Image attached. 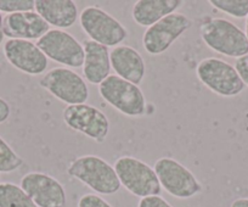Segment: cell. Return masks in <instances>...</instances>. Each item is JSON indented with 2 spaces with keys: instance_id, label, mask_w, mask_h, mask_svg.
Masks as SVG:
<instances>
[{
  "instance_id": "1",
  "label": "cell",
  "mask_w": 248,
  "mask_h": 207,
  "mask_svg": "<svg viewBox=\"0 0 248 207\" xmlns=\"http://www.w3.org/2000/svg\"><path fill=\"white\" fill-rule=\"evenodd\" d=\"M67 175L100 195H113L122 187L113 166L96 155H83L71 161Z\"/></svg>"
},
{
  "instance_id": "2",
  "label": "cell",
  "mask_w": 248,
  "mask_h": 207,
  "mask_svg": "<svg viewBox=\"0 0 248 207\" xmlns=\"http://www.w3.org/2000/svg\"><path fill=\"white\" fill-rule=\"evenodd\" d=\"M200 35L209 49L220 55L238 59L248 54L245 32L226 18H206L200 27Z\"/></svg>"
},
{
  "instance_id": "3",
  "label": "cell",
  "mask_w": 248,
  "mask_h": 207,
  "mask_svg": "<svg viewBox=\"0 0 248 207\" xmlns=\"http://www.w3.org/2000/svg\"><path fill=\"white\" fill-rule=\"evenodd\" d=\"M121 185L134 196H157L162 192V187L156 172L150 165L133 156H121L114 162Z\"/></svg>"
},
{
  "instance_id": "4",
  "label": "cell",
  "mask_w": 248,
  "mask_h": 207,
  "mask_svg": "<svg viewBox=\"0 0 248 207\" xmlns=\"http://www.w3.org/2000/svg\"><path fill=\"white\" fill-rule=\"evenodd\" d=\"M100 96L117 111L128 117H141L146 113V97L139 85L111 75L99 85Z\"/></svg>"
},
{
  "instance_id": "5",
  "label": "cell",
  "mask_w": 248,
  "mask_h": 207,
  "mask_svg": "<svg viewBox=\"0 0 248 207\" xmlns=\"http://www.w3.org/2000/svg\"><path fill=\"white\" fill-rule=\"evenodd\" d=\"M79 23L90 40L106 48H116L127 39L128 30L100 6L90 5L82 10Z\"/></svg>"
},
{
  "instance_id": "6",
  "label": "cell",
  "mask_w": 248,
  "mask_h": 207,
  "mask_svg": "<svg viewBox=\"0 0 248 207\" xmlns=\"http://www.w3.org/2000/svg\"><path fill=\"white\" fill-rule=\"evenodd\" d=\"M196 75L204 87L219 96H237L246 88L235 67L218 58H206L200 61Z\"/></svg>"
},
{
  "instance_id": "7",
  "label": "cell",
  "mask_w": 248,
  "mask_h": 207,
  "mask_svg": "<svg viewBox=\"0 0 248 207\" xmlns=\"http://www.w3.org/2000/svg\"><path fill=\"white\" fill-rule=\"evenodd\" d=\"M39 85L60 101L70 105L87 104L90 96L84 78L67 67H55L42 76Z\"/></svg>"
},
{
  "instance_id": "8",
  "label": "cell",
  "mask_w": 248,
  "mask_h": 207,
  "mask_svg": "<svg viewBox=\"0 0 248 207\" xmlns=\"http://www.w3.org/2000/svg\"><path fill=\"white\" fill-rule=\"evenodd\" d=\"M154 170L162 189L176 199H191L203 190L194 173L174 159H158L155 162Z\"/></svg>"
},
{
  "instance_id": "9",
  "label": "cell",
  "mask_w": 248,
  "mask_h": 207,
  "mask_svg": "<svg viewBox=\"0 0 248 207\" xmlns=\"http://www.w3.org/2000/svg\"><path fill=\"white\" fill-rule=\"evenodd\" d=\"M37 47L44 55L55 63L67 68L83 67L84 64V47L71 33L62 30H50L40 39Z\"/></svg>"
},
{
  "instance_id": "10",
  "label": "cell",
  "mask_w": 248,
  "mask_h": 207,
  "mask_svg": "<svg viewBox=\"0 0 248 207\" xmlns=\"http://www.w3.org/2000/svg\"><path fill=\"white\" fill-rule=\"evenodd\" d=\"M192 26L189 16L174 13L147 28L142 35V45L150 55H161Z\"/></svg>"
},
{
  "instance_id": "11",
  "label": "cell",
  "mask_w": 248,
  "mask_h": 207,
  "mask_svg": "<svg viewBox=\"0 0 248 207\" xmlns=\"http://www.w3.org/2000/svg\"><path fill=\"white\" fill-rule=\"evenodd\" d=\"M62 120L72 130L84 134L95 143H104L109 133V121L100 109L89 104L66 106Z\"/></svg>"
},
{
  "instance_id": "12",
  "label": "cell",
  "mask_w": 248,
  "mask_h": 207,
  "mask_svg": "<svg viewBox=\"0 0 248 207\" xmlns=\"http://www.w3.org/2000/svg\"><path fill=\"white\" fill-rule=\"evenodd\" d=\"M20 187L37 207H65L67 202L63 185L47 173H27L21 178Z\"/></svg>"
},
{
  "instance_id": "13",
  "label": "cell",
  "mask_w": 248,
  "mask_h": 207,
  "mask_svg": "<svg viewBox=\"0 0 248 207\" xmlns=\"http://www.w3.org/2000/svg\"><path fill=\"white\" fill-rule=\"evenodd\" d=\"M3 50L9 64L26 75H44L49 65V59L31 40L8 39Z\"/></svg>"
},
{
  "instance_id": "14",
  "label": "cell",
  "mask_w": 248,
  "mask_h": 207,
  "mask_svg": "<svg viewBox=\"0 0 248 207\" xmlns=\"http://www.w3.org/2000/svg\"><path fill=\"white\" fill-rule=\"evenodd\" d=\"M50 26L35 11L10 14L4 17L3 33L9 39H40Z\"/></svg>"
},
{
  "instance_id": "15",
  "label": "cell",
  "mask_w": 248,
  "mask_h": 207,
  "mask_svg": "<svg viewBox=\"0 0 248 207\" xmlns=\"http://www.w3.org/2000/svg\"><path fill=\"white\" fill-rule=\"evenodd\" d=\"M111 67L116 76L127 82L139 85L146 73L145 60L140 53L129 45H118L109 51Z\"/></svg>"
},
{
  "instance_id": "16",
  "label": "cell",
  "mask_w": 248,
  "mask_h": 207,
  "mask_svg": "<svg viewBox=\"0 0 248 207\" xmlns=\"http://www.w3.org/2000/svg\"><path fill=\"white\" fill-rule=\"evenodd\" d=\"M34 10L47 25L62 31L72 27L79 17L72 0H35Z\"/></svg>"
},
{
  "instance_id": "17",
  "label": "cell",
  "mask_w": 248,
  "mask_h": 207,
  "mask_svg": "<svg viewBox=\"0 0 248 207\" xmlns=\"http://www.w3.org/2000/svg\"><path fill=\"white\" fill-rule=\"evenodd\" d=\"M84 47V64L83 75L90 84L100 85L106 78L111 76V60L108 48L87 39L83 43Z\"/></svg>"
},
{
  "instance_id": "18",
  "label": "cell",
  "mask_w": 248,
  "mask_h": 207,
  "mask_svg": "<svg viewBox=\"0 0 248 207\" xmlns=\"http://www.w3.org/2000/svg\"><path fill=\"white\" fill-rule=\"evenodd\" d=\"M181 0H138L133 6V20L141 27H151L183 6Z\"/></svg>"
},
{
  "instance_id": "19",
  "label": "cell",
  "mask_w": 248,
  "mask_h": 207,
  "mask_svg": "<svg viewBox=\"0 0 248 207\" xmlns=\"http://www.w3.org/2000/svg\"><path fill=\"white\" fill-rule=\"evenodd\" d=\"M0 207H37L25 190L14 183H0Z\"/></svg>"
},
{
  "instance_id": "20",
  "label": "cell",
  "mask_w": 248,
  "mask_h": 207,
  "mask_svg": "<svg viewBox=\"0 0 248 207\" xmlns=\"http://www.w3.org/2000/svg\"><path fill=\"white\" fill-rule=\"evenodd\" d=\"M22 166V158L0 137V173H13Z\"/></svg>"
},
{
  "instance_id": "21",
  "label": "cell",
  "mask_w": 248,
  "mask_h": 207,
  "mask_svg": "<svg viewBox=\"0 0 248 207\" xmlns=\"http://www.w3.org/2000/svg\"><path fill=\"white\" fill-rule=\"evenodd\" d=\"M209 4L235 18H245L248 15V0H211Z\"/></svg>"
},
{
  "instance_id": "22",
  "label": "cell",
  "mask_w": 248,
  "mask_h": 207,
  "mask_svg": "<svg viewBox=\"0 0 248 207\" xmlns=\"http://www.w3.org/2000/svg\"><path fill=\"white\" fill-rule=\"evenodd\" d=\"M34 0H0V13L17 14L34 11Z\"/></svg>"
},
{
  "instance_id": "23",
  "label": "cell",
  "mask_w": 248,
  "mask_h": 207,
  "mask_svg": "<svg viewBox=\"0 0 248 207\" xmlns=\"http://www.w3.org/2000/svg\"><path fill=\"white\" fill-rule=\"evenodd\" d=\"M78 207H113L97 194H85L78 200Z\"/></svg>"
},
{
  "instance_id": "24",
  "label": "cell",
  "mask_w": 248,
  "mask_h": 207,
  "mask_svg": "<svg viewBox=\"0 0 248 207\" xmlns=\"http://www.w3.org/2000/svg\"><path fill=\"white\" fill-rule=\"evenodd\" d=\"M138 207H173L166 199L157 195V196H147L140 199Z\"/></svg>"
},
{
  "instance_id": "25",
  "label": "cell",
  "mask_w": 248,
  "mask_h": 207,
  "mask_svg": "<svg viewBox=\"0 0 248 207\" xmlns=\"http://www.w3.org/2000/svg\"><path fill=\"white\" fill-rule=\"evenodd\" d=\"M233 67H235L237 75L240 76L243 84H245L246 87H248V54L247 55L236 59L235 66H233Z\"/></svg>"
},
{
  "instance_id": "26",
  "label": "cell",
  "mask_w": 248,
  "mask_h": 207,
  "mask_svg": "<svg viewBox=\"0 0 248 207\" xmlns=\"http://www.w3.org/2000/svg\"><path fill=\"white\" fill-rule=\"evenodd\" d=\"M11 115L10 104L5 99L0 97V125L9 120Z\"/></svg>"
},
{
  "instance_id": "27",
  "label": "cell",
  "mask_w": 248,
  "mask_h": 207,
  "mask_svg": "<svg viewBox=\"0 0 248 207\" xmlns=\"http://www.w3.org/2000/svg\"><path fill=\"white\" fill-rule=\"evenodd\" d=\"M230 207H248V197H238L233 200Z\"/></svg>"
},
{
  "instance_id": "28",
  "label": "cell",
  "mask_w": 248,
  "mask_h": 207,
  "mask_svg": "<svg viewBox=\"0 0 248 207\" xmlns=\"http://www.w3.org/2000/svg\"><path fill=\"white\" fill-rule=\"evenodd\" d=\"M3 22H4L3 14L0 13V32H3Z\"/></svg>"
},
{
  "instance_id": "29",
  "label": "cell",
  "mask_w": 248,
  "mask_h": 207,
  "mask_svg": "<svg viewBox=\"0 0 248 207\" xmlns=\"http://www.w3.org/2000/svg\"><path fill=\"white\" fill-rule=\"evenodd\" d=\"M245 34H246V37H247V40H248V15H247V17H246V30H245Z\"/></svg>"
},
{
  "instance_id": "30",
  "label": "cell",
  "mask_w": 248,
  "mask_h": 207,
  "mask_svg": "<svg viewBox=\"0 0 248 207\" xmlns=\"http://www.w3.org/2000/svg\"><path fill=\"white\" fill-rule=\"evenodd\" d=\"M4 37H5V35H4V33H3V32H0V44H1V43H3Z\"/></svg>"
}]
</instances>
